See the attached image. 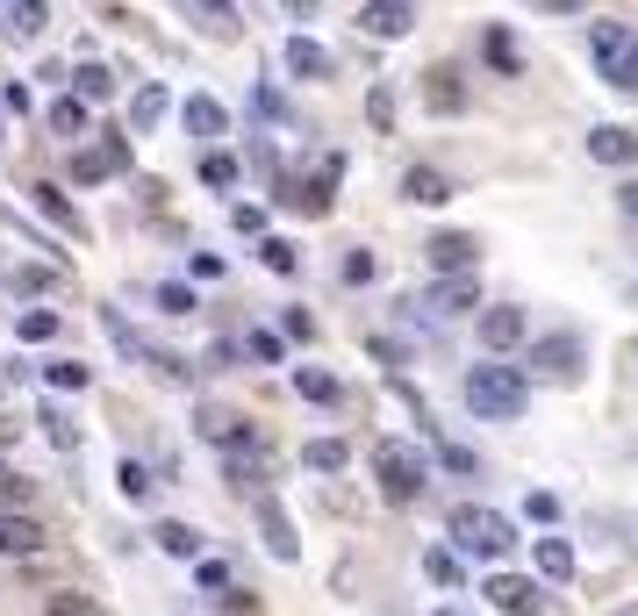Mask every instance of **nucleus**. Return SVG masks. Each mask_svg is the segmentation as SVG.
<instances>
[{
    "mask_svg": "<svg viewBox=\"0 0 638 616\" xmlns=\"http://www.w3.org/2000/svg\"><path fill=\"white\" fill-rule=\"evenodd\" d=\"M524 402H531V380H524L517 366H474V373H466V409L488 416V423L524 416Z\"/></svg>",
    "mask_w": 638,
    "mask_h": 616,
    "instance_id": "obj_1",
    "label": "nucleus"
},
{
    "mask_svg": "<svg viewBox=\"0 0 638 616\" xmlns=\"http://www.w3.org/2000/svg\"><path fill=\"white\" fill-rule=\"evenodd\" d=\"M588 58H596V72H603L617 94L638 86V29L631 22H588Z\"/></svg>",
    "mask_w": 638,
    "mask_h": 616,
    "instance_id": "obj_2",
    "label": "nucleus"
},
{
    "mask_svg": "<svg viewBox=\"0 0 638 616\" xmlns=\"http://www.w3.org/2000/svg\"><path fill=\"white\" fill-rule=\"evenodd\" d=\"M452 545L474 552V559H502V552L517 545V531H510V516L481 509V502H459L452 509Z\"/></svg>",
    "mask_w": 638,
    "mask_h": 616,
    "instance_id": "obj_3",
    "label": "nucleus"
},
{
    "mask_svg": "<svg viewBox=\"0 0 638 616\" xmlns=\"http://www.w3.org/2000/svg\"><path fill=\"white\" fill-rule=\"evenodd\" d=\"M373 480L388 502H416L424 495V459H416V445H402V438H380L373 445Z\"/></svg>",
    "mask_w": 638,
    "mask_h": 616,
    "instance_id": "obj_4",
    "label": "nucleus"
},
{
    "mask_svg": "<svg viewBox=\"0 0 638 616\" xmlns=\"http://www.w3.org/2000/svg\"><path fill=\"white\" fill-rule=\"evenodd\" d=\"M251 509H259V531H266V552H273V559H302V538H294L287 509H280V502L266 495V488H259V502H251Z\"/></svg>",
    "mask_w": 638,
    "mask_h": 616,
    "instance_id": "obj_5",
    "label": "nucleus"
},
{
    "mask_svg": "<svg viewBox=\"0 0 638 616\" xmlns=\"http://www.w3.org/2000/svg\"><path fill=\"white\" fill-rule=\"evenodd\" d=\"M29 552H44V523L22 509H0V559H29Z\"/></svg>",
    "mask_w": 638,
    "mask_h": 616,
    "instance_id": "obj_6",
    "label": "nucleus"
},
{
    "mask_svg": "<svg viewBox=\"0 0 638 616\" xmlns=\"http://www.w3.org/2000/svg\"><path fill=\"white\" fill-rule=\"evenodd\" d=\"M424 308H431V316H466V308H481V287H474V273H445L424 294Z\"/></svg>",
    "mask_w": 638,
    "mask_h": 616,
    "instance_id": "obj_7",
    "label": "nucleus"
},
{
    "mask_svg": "<svg viewBox=\"0 0 638 616\" xmlns=\"http://www.w3.org/2000/svg\"><path fill=\"white\" fill-rule=\"evenodd\" d=\"M409 22H416V0H373V8H359V29L366 36H409Z\"/></svg>",
    "mask_w": 638,
    "mask_h": 616,
    "instance_id": "obj_8",
    "label": "nucleus"
},
{
    "mask_svg": "<svg viewBox=\"0 0 638 616\" xmlns=\"http://www.w3.org/2000/svg\"><path fill=\"white\" fill-rule=\"evenodd\" d=\"M122 165H130V137H108V144H94V151L72 158V180L94 187V180H108V172H122Z\"/></svg>",
    "mask_w": 638,
    "mask_h": 616,
    "instance_id": "obj_9",
    "label": "nucleus"
},
{
    "mask_svg": "<svg viewBox=\"0 0 638 616\" xmlns=\"http://www.w3.org/2000/svg\"><path fill=\"white\" fill-rule=\"evenodd\" d=\"M424 258H431L438 273H474L481 244H474V237H459V230H445V237H431V244H424Z\"/></svg>",
    "mask_w": 638,
    "mask_h": 616,
    "instance_id": "obj_10",
    "label": "nucleus"
},
{
    "mask_svg": "<svg viewBox=\"0 0 638 616\" xmlns=\"http://www.w3.org/2000/svg\"><path fill=\"white\" fill-rule=\"evenodd\" d=\"M488 602H495L502 616H538V588L524 581V574H495V581H488Z\"/></svg>",
    "mask_w": 638,
    "mask_h": 616,
    "instance_id": "obj_11",
    "label": "nucleus"
},
{
    "mask_svg": "<svg viewBox=\"0 0 638 616\" xmlns=\"http://www.w3.org/2000/svg\"><path fill=\"white\" fill-rule=\"evenodd\" d=\"M402 201L438 208V201H452V180H445L438 165H409V172H402Z\"/></svg>",
    "mask_w": 638,
    "mask_h": 616,
    "instance_id": "obj_12",
    "label": "nucleus"
},
{
    "mask_svg": "<svg viewBox=\"0 0 638 616\" xmlns=\"http://www.w3.org/2000/svg\"><path fill=\"white\" fill-rule=\"evenodd\" d=\"M588 158H603V165H631L638 137H631V130H617V122H603V130H588Z\"/></svg>",
    "mask_w": 638,
    "mask_h": 616,
    "instance_id": "obj_13",
    "label": "nucleus"
},
{
    "mask_svg": "<svg viewBox=\"0 0 638 616\" xmlns=\"http://www.w3.org/2000/svg\"><path fill=\"white\" fill-rule=\"evenodd\" d=\"M36 215H44V223H51L58 237H87V223H79V208H72L58 187H36Z\"/></svg>",
    "mask_w": 638,
    "mask_h": 616,
    "instance_id": "obj_14",
    "label": "nucleus"
},
{
    "mask_svg": "<svg viewBox=\"0 0 638 616\" xmlns=\"http://www.w3.org/2000/svg\"><path fill=\"white\" fill-rule=\"evenodd\" d=\"M287 72L294 79H330V51L316 36H287Z\"/></svg>",
    "mask_w": 638,
    "mask_h": 616,
    "instance_id": "obj_15",
    "label": "nucleus"
},
{
    "mask_svg": "<svg viewBox=\"0 0 638 616\" xmlns=\"http://www.w3.org/2000/svg\"><path fill=\"white\" fill-rule=\"evenodd\" d=\"M481 344H488V352L524 344V308H488V316H481Z\"/></svg>",
    "mask_w": 638,
    "mask_h": 616,
    "instance_id": "obj_16",
    "label": "nucleus"
},
{
    "mask_svg": "<svg viewBox=\"0 0 638 616\" xmlns=\"http://www.w3.org/2000/svg\"><path fill=\"white\" fill-rule=\"evenodd\" d=\"M201 438H208V445H223V452L251 445V430H244L237 409H201Z\"/></svg>",
    "mask_w": 638,
    "mask_h": 616,
    "instance_id": "obj_17",
    "label": "nucleus"
},
{
    "mask_svg": "<svg viewBox=\"0 0 638 616\" xmlns=\"http://www.w3.org/2000/svg\"><path fill=\"white\" fill-rule=\"evenodd\" d=\"M180 122H187L194 137H223V101H208V94H187V108H180Z\"/></svg>",
    "mask_w": 638,
    "mask_h": 616,
    "instance_id": "obj_18",
    "label": "nucleus"
},
{
    "mask_svg": "<svg viewBox=\"0 0 638 616\" xmlns=\"http://www.w3.org/2000/svg\"><path fill=\"white\" fill-rule=\"evenodd\" d=\"M44 22H51V8H44V0H8V36L36 44V36H44Z\"/></svg>",
    "mask_w": 638,
    "mask_h": 616,
    "instance_id": "obj_19",
    "label": "nucleus"
},
{
    "mask_svg": "<svg viewBox=\"0 0 638 616\" xmlns=\"http://www.w3.org/2000/svg\"><path fill=\"white\" fill-rule=\"evenodd\" d=\"M574 359H581V344H574V337H552V344H531V366H545L552 380H567V373H574Z\"/></svg>",
    "mask_w": 638,
    "mask_h": 616,
    "instance_id": "obj_20",
    "label": "nucleus"
},
{
    "mask_svg": "<svg viewBox=\"0 0 638 616\" xmlns=\"http://www.w3.org/2000/svg\"><path fill=\"white\" fill-rule=\"evenodd\" d=\"M538 574H545V581H574V545L567 538H538Z\"/></svg>",
    "mask_w": 638,
    "mask_h": 616,
    "instance_id": "obj_21",
    "label": "nucleus"
},
{
    "mask_svg": "<svg viewBox=\"0 0 638 616\" xmlns=\"http://www.w3.org/2000/svg\"><path fill=\"white\" fill-rule=\"evenodd\" d=\"M223 480H230V488H237V495H244V488H251V495H259V488H266V459H259V452H230Z\"/></svg>",
    "mask_w": 638,
    "mask_h": 616,
    "instance_id": "obj_22",
    "label": "nucleus"
},
{
    "mask_svg": "<svg viewBox=\"0 0 638 616\" xmlns=\"http://www.w3.org/2000/svg\"><path fill=\"white\" fill-rule=\"evenodd\" d=\"M51 130L58 137H87V101H79V94H65V101H51Z\"/></svg>",
    "mask_w": 638,
    "mask_h": 616,
    "instance_id": "obj_23",
    "label": "nucleus"
},
{
    "mask_svg": "<svg viewBox=\"0 0 638 616\" xmlns=\"http://www.w3.org/2000/svg\"><path fill=\"white\" fill-rule=\"evenodd\" d=\"M424 94H431V108H438V115H459V108H466V94H459V72H445V65L431 72V86H424Z\"/></svg>",
    "mask_w": 638,
    "mask_h": 616,
    "instance_id": "obj_24",
    "label": "nucleus"
},
{
    "mask_svg": "<svg viewBox=\"0 0 638 616\" xmlns=\"http://www.w3.org/2000/svg\"><path fill=\"white\" fill-rule=\"evenodd\" d=\"M158 115H165V86L144 79V86H137V101H130V130H151Z\"/></svg>",
    "mask_w": 638,
    "mask_h": 616,
    "instance_id": "obj_25",
    "label": "nucleus"
},
{
    "mask_svg": "<svg viewBox=\"0 0 638 616\" xmlns=\"http://www.w3.org/2000/svg\"><path fill=\"white\" fill-rule=\"evenodd\" d=\"M345 459H352V452L338 445V438H309V445H302V466H316V473H338Z\"/></svg>",
    "mask_w": 638,
    "mask_h": 616,
    "instance_id": "obj_26",
    "label": "nucleus"
},
{
    "mask_svg": "<svg viewBox=\"0 0 638 616\" xmlns=\"http://www.w3.org/2000/svg\"><path fill=\"white\" fill-rule=\"evenodd\" d=\"M72 86H79V101H108V94H115V72H108V65H79V72H72Z\"/></svg>",
    "mask_w": 638,
    "mask_h": 616,
    "instance_id": "obj_27",
    "label": "nucleus"
},
{
    "mask_svg": "<svg viewBox=\"0 0 638 616\" xmlns=\"http://www.w3.org/2000/svg\"><path fill=\"white\" fill-rule=\"evenodd\" d=\"M294 394H302V402H338V380L316 373V366H294Z\"/></svg>",
    "mask_w": 638,
    "mask_h": 616,
    "instance_id": "obj_28",
    "label": "nucleus"
},
{
    "mask_svg": "<svg viewBox=\"0 0 638 616\" xmlns=\"http://www.w3.org/2000/svg\"><path fill=\"white\" fill-rule=\"evenodd\" d=\"M15 337H22V344H51V337H58V308H29V316L15 323Z\"/></svg>",
    "mask_w": 638,
    "mask_h": 616,
    "instance_id": "obj_29",
    "label": "nucleus"
},
{
    "mask_svg": "<svg viewBox=\"0 0 638 616\" xmlns=\"http://www.w3.org/2000/svg\"><path fill=\"white\" fill-rule=\"evenodd\" d=\"M158 545H165V552H173V559H194V552H201V531H187V523H158Z\"/></svg>",
    "mask_w": 638,
    "mask_h": 616,
    "instance_id": "obj_30",
    "label": "nucleus"
},
{
    "mask_svg": "<svg viewBox=\"0 0 638 616\" xmlns=\"http://www.w3.org/2000/svg\"><path fill=\"white\" fill-rule=\"evenodd\" d=\"M115 488H122V502H144V495H151V488H158V480L144 473L137 459H122V466H115Z\"/></svg>",
    "mask_w": 638,
    "mask_h": 616,
    "instance_id": "obj_31",
    "label": "nucleus"
},
{
    "mask_svg": "<svg viewBox=\"0 0 638 616\" xmlns=\"http://www.w3.org/2000/svg\"><path fill=\"white\" fill-rule=\"evenodd\" d=\"M22 502H29V480H22V473H15V459L0 452V509H22Z\"/></svg>",
    "mask_w": 638,
    "mask_h": 616,
    "instance_id": "obj_32",
    "label": "nucleus"
},
{
    "mask_svg": "<svg viewBox=\"0 0 638 616\" xmlns=\"http://www.w3.org/2000/svg\"><path fill=\"white\" fill-rule=\"evenodd\" d=\"M259 258L273 266V273H302V251H294L287 237H266V244H259Z\"/></svg>",
    "mask_w": 638,
    "mask_h": 616,
    "instance_id": "obj_33",
    "label": "nucleus"
},
{
    "mask_svg": "<svg viewBox=\"0 0 638 616\" xmlns=\"http://www.w3.org/2000/svg\"><path fill=\"white\" fill-rule=\"evenodd\" d=\"M366 122H373V130H395V86H373V94H366Z\"/></svg>",
    "mask_w": 638,
    "mask_h": 616,
    "instance_id": "obj_34",
    "label": "nucleus"
},
{
    "mask_svg": "<svg viewBox=\"0 0 638 616\" xmlns=\"http://www.w3.org/2000/svg\"><path fill=\"white\" fill-rule=\"evenodd\" d=\"M44 380H51L58 394H65V387L79 394V387H87V366H79V359H58V366H44Z\"/></svg>",
    "mask_w": 638,
    "mask_h": 616,
    "instance_id": "obj_35",
    "label": "nucleus"
},
{
    "mask_svg": "<svg viewBox=\"0 0 638 616\" xmlns=\"http://www.w3.org/2000/svg\"><path fill=\"white\" fill-rule=\"evenodd\" d=\"M424 574H431L438 588H459L466 574H459V559H452V552H424Z\"/></svg>",
    "mask_w": 638,
    "mask_h": 616,
    "instance_id": "obj_36",
    "label": "nucleus"
},
{
    "mask_svg": "<svg viewBox=\"0 0 638 616\" xmlns=\"http://www.w3.org/2000/svg\"><path fill=\"white\" fill-rule=\"evenodd\" d=\"M44 616H101V602H94V595H72V588H65V595H51V609H44Z\"/></svg>",
    "mask_w": 638,
    "mask_h": 616,
    "instance_id": "obj_37",
    "label": "nucleus"
},
{
    "mask_svg": "<svg viewBox=\"0 0 638 616\" xmlns=\"http://www.w3.org/2000/svg\"><path fill=\"white\" fill-rule=\"evenodd\" d=\"M201 180H208V187H237V158H223V151L201 158Z\"/></svg>",
    "mask_w": 638,
    "mask_h": 616,
    "instance_id": "obj_38",
    "label": "nucleus"
},
{
    "mask_svg": "<svg viewBox=\"0 0 638 616\" xmlns=\"http://www.w3.org/2000/svg\"><path fill=\"white\" fill-rule=\"evenodd\" d=\"M488 65H495V72H517V44H510L502 29H488Z\"/></svg>",
    "mask_w": 638,
    "mask_h": 616,
    "instance_id": "obj_39",
    "label": "nucleus"
},
{
    "mask_svg": "<svg viewBox=\"0 0 638 616\" xmlns=\"http://www.w3.org/2000/svg\"><path fill=\"white\" fill-rule=\"evenodd\" d=\"M244 352H251L259 366H280V337H273V330H251V337H244Z\"/></svg>",
    "mask_w": 638,
    "mask_h": 616,
    "instance_id": "obj_40",
    "label": "nucleus"
},
{
    "mask_svg": "<svg viewBox=\"0 0 638 616\" xmlns=\"http://www.w3.org/2000/svg\"><path fill=\"white\" fill-rule=\"evenodd\" d=\"M36 423L51 430V445H58V452H72V445H79V438H72V423H65V416H58V409H44V416H36Z\"/></svg>",
    "mask_w": 638,
    "mask_h": 616,
    "instance_id": "obj_41",
    "label": "nucleus"
},
{
    "mask_svg": "<svg viewBox=\"0 0 638 616\" xmlns=\"http://www.w3.org/2000/svg\"><path fill=\"white\" fill-rule=\"evenodd\" d=\"M201 8H208V29H237V0H201Z\"/></svg>",
    "mask_w": 638,
    "mask_h": 616,
    "instance_id": "obj_42",
    "label": "nucleus"
},
{
    "mask_svg": "<svg viewBox=\"0 0 638 616\" xmlns=\"http://www.w3.org/2000/svg\"><path fill=\"white\" fill-rule=\"evenodd\" d=\"M373 273H380V266H373V251H352V258H345V280H352V287H366Z\"/></svg>",
    "mask_w": 638,
    "mask_h": 616,
    "instance_id": "obj_43",
    "label": "nucleus"
},
{
    "mask_svg": "<svg viewBox=\"0 0 638 616\" xmlns=\"http://www.w3.org/2000/svg\"><path fill=\"white\" fill-rule=\"evenodd\" d=\"M201 588H208V595H223V588H230V566L223 559H201Z\"/></svg>",
    "mask_w": 638,
    "mask_h": 616,
    "instance_id": "obj_44",
    "label": "nucleus"
},
{
    "mask_svg": "<svg viewBox=\"0 0 638 616\" xmlns=\"http://www.w3.org/2000/svg\"><path fill=\"white\" fill-rule=\"evenodd\" d=\"M158 301H165V316H187L194 294H187V287H158Z\"/></svg>",
    "mask_w": 638,
    "mask_h": 616,
    "instance_id": "obj_45",
    "label": "nucleus"
},
{
    "mask_svg": "<svg viewBox=\"0 0 638 616\" xmlns=\"http://www.w3.org/2000/svg\"><path fill=\"white\" fill-rule=\"evenodd\" d=\"M230 223H237L244 237H259V230H266V208H237V215H230Z\"/></svg>",
    "mask_w": 638,
    "mask_h": 616,
    "instance_id": "obj_46",
    "label": "nucleus"
},
{
    "mask_svg": "<svg viewBox=\"0 0 638 616\" xmlns=\"http://www.w3.org/2000/svg\"><path fill=\"white\" fill-rule=\"evenodd\" d=\"M624 194V208H631V215H638V180H631V187H617Z\"/></svg>",
    "mask_w": 638,
    "mask_h": 616,
    "instance_id": "obj_47",
    "label": "nucleus"
},
{
    "mask_svg": "<svg viewBox=\"0 0 638 616\" xmlns=\"http://www.w3.org/2000/svg\"><path fill=\"white\" fill-rule=\"evenodd\" d=\"M545 8H560V15H567V8H581V0H545Z\"/></svg>",
    "mask_w": 638,
    "mask_h": 616,
    "instance_id": "obj_48",
    "label": "nucleus"
},
{
    "mask_svg": "<svg viewBox=\"0 0 638 616\" xmlns=\"http://www.w3.org/2000/svg\"><path fill=\"white\" fill-rule=\"evenodd\" d=\"M438 616H466V609H438Z\"/></svg>",
    "mask_w": 638,
    "mask_h": 616,
    "instance_id": "obj_49",
    "label": "nucleus"
},
{
    "mask_svg": "<svg viewBox=\"0 0 638 616\" xmlns=\"http://www.w3.org/2000/svg\"><path fill=\"white\" fill-rule=\"evenodd\" d=\"M0 223H8V208H0Z\"/></svg>",
    "mask_w": 638,
    "mask_h": 616,
    "instance_id": "obj_50",
    "label": "nucleus"
}]
</instances>
